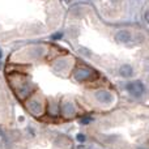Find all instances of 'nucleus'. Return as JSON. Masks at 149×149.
Here are the masks:
<instances>
[{
    "instance_id": "3",
    "label": "nucleus",
    "mask_w": 149,
    "mask_h": 149,
    "mask_svg": "<svg viewBox=\"0 0 149 149\" xmlns=\"http://www.w3.org/2000/svg\"><path fill=\"white\" fill-rule=\"evenodd\" d=\"M62 113L64 116H67V118H71V116H73L74 114H76V110H74V106L72 105L71 102H67L63 105L62 107Z\"/></svg>"
},
{
    "instance_id": "12",
    "label": "nucleus",
    "mask_w": 149,
    "mask_h": 149,
    "mask_svg": "<svg viewBox=\"0 0 149 149\" xmlns=\"http://www.w3.org/2000/svg\"><path fill=\"white\" fill-rule=\"evenodd\" d=\"M0 58H1V52H0Z\"/></svg>"
},
{
    "instance_id": "13",
    "label": "nucleus",
    "mask_w": 149,
    "mask_h": 149,
    "mask_svg": "<svg viewBox=\"0 0 149 149\" xmlns=\"http://www.w3.org/2000/svg\"><path fill=\"white\" fill-rule=\"evenodd\" d=\"M140 149H144V148H140Z\"/></svg>"
},
{
    "instance_id": "9",
    "label": "nucleus",
    "mask_w": 149,
    "mask_h": 149,
    "mask_svg": "<svg viewBox=\"0 0 149 149\" xmlns=\"http://www.w3.org/2000/svg\"><path fill=\"white\" fill-rule=\"evenodd\" d=\"M76 139H77V141H80V143H84L85 141V136L82 134H79L76 136Z\"/></svg>"
},
{
    "instance_id": "6",
    "label": "nucleus",
    "mask_w": 149,
    "mask_h": 149,
    "mask_svg": "<svg viewBox=\"0 0 149 149\" xmlns=\"http://www.w3.org/2000/svg\"><path fill=\"white\" fill-rule=\"evenodd\" d=\"M28 107H29V110H30L33 114H36V115H38V114L42 113V106L38 101H30V102L28 103Z\"/></svg>"
},
{
    "instance_id": "11",
    "label": "nucleus",
    "mask_w": 149,
    "mask_h": 149,
    "mask_svg": "<svg viewBox=\"0 0 149 149\" xmlns=\"http://www.w3.org/2000/svg\"><path fill=\"white\" fill-rule=\"evenodd\" d=\"M1 135H3V131H1V128H0V136H1Z\"/></svg>"
},
{
    "instance_id": "10",
    "label": "nucleus",
    "mask_w": 149,
    "mask_h": 149,
    "mask_svg": "<svg viewBox=\"0 0 149 149\" xmlns=\"http://www.w3.org/2000/svg\"><path fill=\"white\" fill-rule=\"evenodd\" d=\"M62 36H63L62 33H56V34H54V36H52V38H54V39H59Z\"/></svg>"
},
{
    "instance_id": "2",
    "label": "nucleus",
    "mask_w": 149,
    "mask_h": 149,
    "mask_svg": "<svg viewBox=\"0 0 149 149\" xmlns=\"http://www.w3.org/2000/svg\"><path fill=\"white\" fill-rule=\"evenodd\" d=\"M95 98L102 103H110L111 101H113V95L109 92H106V90H100V92H97Z\"/></svg>"
},
{
    "instance_id": "8",
    "label": "nucleus",
    "mask_w": 149,
    "mask_h": 149,
    "mask_svg": "<svg viewBox=\"0 0 149 149\" xmlns=\"http://www.w3.org/2000/svg\"><path fill=\"white\" fill-rule=\"evenodd\" d=\"M90 122H92V118H90V116H85V118L81 119L82 124H88V123H90Z\"/></svg>"
},
{
    "instance_id": "4",
    "label": "nucleus",
    "mask_w": 149,
    "mask_h": 149,
    "mask_svg": "<svg viewBox=\"0 0 149 149\" xmlns=\"http://www.w3.org/2000/svg\"><path fill=\"white\" fill-rule=\"evenodd\" d=\"M130 38H131V34H130L127 30H119L118 33L115 34V39L118 42H122V43H126V42H128Z\"/></svg>"
},
{
    "instance_id": "7",
    "label": "nucleus",
    "mask_w": 149,
    "mask_h": 149,
    "mask_svg": "<svg viewBox=\"0 0 149 149\" xmlns=\"http://www.w3.org/2000/svg\"><path fill=\"white\" fill-rule=\"evenodd\" d=\"M119 73H120V76H123V77H131L132 74H134V71H132L131 65L124 64L119 68Z\"/></svg>"
},
{
    "instance_id": "5",
    "label": "nucleus",
    "mask_w": 149,
    "mask_h": 149,
    "mask_svg": "<svg viewBox=\"0 0 149 149\" xmlns=\"http://www.w3.org/2000/svg\"><path fill=\"white\" fill-rule=\"evenodd\" d=\"M89 74H90V71L88 68H79L76 71V73H74V79L82 81V80H86L89 77Z\"/></svg>"
},
{
    "instance_id": "1",
    "label": "nucleus",
    "mask_w": 149,
    "mask_h": 149,
    "mask_svg": "<svg viewBox=\"0 0 149 149\" xmlns=\"http://www.w3.org/2000/svg\"><path fill=\"white\" fill-rule=\"evenodd\" d=\"M127 90L130 92L131 95L139 98V97H141L143 93H144V85L140 81H132V82H130V84H127Z\"/></svg>"
}]
</instances>
